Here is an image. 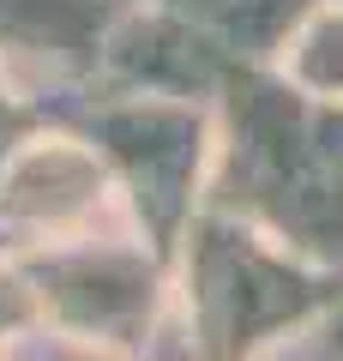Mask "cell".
I'll list each match as a JSON object with an SVG mask.
<instances>
[{
    "label": "cell",
    "mask_w": 343,
    "mask_h": 361,
    "mask_svg": "<svg viewBox=\"0 0 343 361\" xmlns=\"http://www.w3.org/2000/svg\"><path fill=\"white\" fill-rule=\"evenodd\" d=\"M42 337L37 319V289H30V271L13 247H0V361L25 355L30 343Z\"/></svg>",
    "instance_id": "6da1fadb"
}]
</instances>
